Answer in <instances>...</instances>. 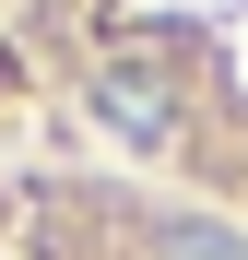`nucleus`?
Masks as SVG:
<instances>
[{
  "mask_svg": "<svg viewBox=\"0 0 248 260\" xmlns=\"http://www.w3.org/2000/svg\"><path fill=\"white\" fill-rule=\"evenodd\" d=\"M95 118L118 130V142H165V71L107 59V71H95Z\"/></svg>",
  "mask_w": 248,
  "mask_h": 260,
  "instance_id": "1",
  "label": "nucleus"
},
{
  "mask_svg": "<svg viewBox=\"0 0 248 260\" xmlns=\"http://www.w3.org/2000/svg\"><path fill=\"white\" fill-rule=\"evenodd\" d=\"M154 260H248V237H236V225H165Z\"/></svg>",
  "mask_w": 248,
  "mask_h": 260,
  "instance_id": "2",
  "label": "nucleus"
}]
</instances>
